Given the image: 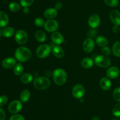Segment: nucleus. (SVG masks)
<instances>
[{
	"mask_svg": "<svg viewBox=\"0 0 120 120\" xmlns=\"http://www.w3.org/2000/svg\"><path fill=\"white\" fill-rule=\"evenodd\" d=\"M52 47V52L55 57L57 58H62L64 55V51L60 46L55 44L50 45Z\"/></svg>",
	"mask_w": 120,
	"mask_h": 120,
	"instance_id": "12",
	"label": "nucleus"
},
{
	"mask_svg": "<svg viewBox=\"0 0 120 120\" xmlns=\"http://www.w3.org/2000/svg\"><path fill=\"white\" fill-rule=\"evenodd\" d=\"M82 66L84 68L89 69L91 68L94 64V61L92 58L89 57L84 58L82 61Z\"/></svg>",
	"mask_w": 120,
	"mask_h": 120,
	"instance_id": "22",
	"label": "nucleus"
},
{
	"mask_svg": "<svg viewBox=\"0 0 120 120\" xmlns=\"http://www.w3.org/2000/svg\"><path fill=\"white\" fill-rule=\"evenodd\" d=\"M34 2V0H20V4L22 7H29Z\"/></svg>",
	"mask_w": 120,
	"mask_h": 120,
	"instance_id": "33",
	"label": "nucleus"
},
{
	"mask_svg": "<svg viewBox=\"0 0 120 120\" xmlns=\"http://www.w3.org/2000/svg\"><path fill=\"white\" fill-rule=\"evenodd\" d=\"M35 36L36 40L39 42H44L47 38L46 33L42 30H38L35 32Z\"/></svg>",
	"mask_w": 120,
	"mask_h": 120,
	"instance_id": "24",
	"label": "nucleus"
},
{
	"mask_svg": "<svg viewBox=\"0 0 120 120\" xmlns=\"http://www.w3.org/2000/svg\"><path fill=\"white\" fill-rule=\"evenodd\" d=\"M112 84L110 78L108 77H103L100 81V86L101 88L104 91H109L111 88Z\"/></svg>",
	"mask_w": 120,
	"mask_h": 120,
	"instance_id": "17",
	"label": "nucleus"
},
{
	"mask_svg": "<svg viewBox=\"0 0 120 120\" xmlns=\"http://www.w3.org/2000/svg\"><path fill=\"white\" fill-rule=\"evenodd\" d=\"M112 120H117V119H116V118H114V119H112Z\"/></svg>",
	"mask_w": 120,
	"mask_h": 120,
	"instance_id": "44",
	"label": "nucleus"
},
{
	"mask_svg": "<svg viewBox=\"0 0 120 120\" xmlns=\"http://www.w3.org/2000/svg\"><path fill=\"white\" fill-rule=\"evenodd\" d=\"M94 63L98 67L107 68L111 65V60L108 56L103 55H98L94 58Z\"/></svg>",
	"mask_w": 120,
	"mask_h": 120,
	"instance_id": "5",
	"label": "nucleus"
},
{
	"mask_svg": "<svg viewBox=\"0 0 120 120\" xmlns=\"http://www.w3.org/2000/svg\"><path fill=\"white\" fill-rule=\"evenodd\" d=\"M14 73L17 76H20L23 74L24 67L21 63H18L15 65L14 68Z\"/></svg>",
	"mask_w": 120,
	"mask_h": 120,
	"instance_id": "26",
	"label": "nucleus"
},
{
	"mask_svg": "<svg viewBox=\"0 0 120 120\" xmlns=\"http://www.w3.org/2000/svg\"><path fill=\"white\" fill-rule=\"evenodd\" d=\"M96 34H97V30L95 28H91L88 31L87 33V36L89 38L93 39L96 36Z\"/></svg>",
	"mask_w": 120,
	"mask_h": 120,
	"instance_id": "34",
	"label": "nucleus"
},
{
	"mask_svg": "<svg viewBox=\"0 0 120 120\" xmlns=\"http://www.w3.org/2000/svg\"><path fill=\"white\" fill-rule=\"evenodd\" d=\"M16 64V59L12 57H7L4 59L2 62V67L6 69H9L15 67Z\"/></svg>",
	"mask_w": 120,
	"mask_h": 120,
	"instance_id": "15",
	"label": "nucleus"
},
{
	"mask_svg": "<svg viewBox=\"0 0 120 120\" xmlns=\"http://www.w3.org/2000/svg\"><path fill=\"white\" fill-rule=\"evenodd\" d=\"M95 42L99 47H104L107 45L109 44V41L105 36L103 35H98L96 38Z\"/></svg>",
	"mask_w": 120,
	"mask_h": 120,
	"instance_id": "19",
	"label": "nucleus"
},
{
	"mask_svg": "<svg viewBox=\"0 0 120 120\" xmlns=\"http://www.w3.org/2000/svg\"><path fill=\"white\" fill-rule=\"evenodd\" d=\"M120 30V28H119V27H118V25H114V26L112 27V31L114 33H118Z\"/></svg>",
	"mask_w": 120,
	"mask_h": 120,
	"instance_id": "40",
	"label": "nucleus"
},
{
	"mask_svg": "<svg viewBox=\"0 0 120 120\" xmlns=\"http://www.w3.org/2000/svg\"><path fill=\"white\" fill-rule=\"evenodd\" d=\"M100 17L97 14H93L89 17L88 20V25L91 28H95L99 26L100 24Z\"/></svg>",
	"mask_w": 120,
	"mask_h": 120,
	"instance_id": "11",
	"label": "nucleus"
},
{
	"mask_svg": "<svg viewBox=\"0 0 120 120\" xmlns=\"http://www.w3.org/2000/svg\"><path fill=\"white\" fill-rule=\"evenodd\" d=\"M59 27V24L56 20L52 19V20H48L45 22L44 28L48 32H53L56 31Z\"/></svg>",
	"mask_w": 120,
	"mask_h": 120,
	"instance_id": "8",
	"label": "nucleus"
},
{
	"mask_svg": "<svg viewBox=\"0 0 120 120\" xmlns=\"http://www.w3.org/2000/svg\"><path fill=\"white\" fill-rule=\"evenodd\" d=\"M52 52L51 45L46 44H43L39 46L36 50V55L41 59L45 58L49 56Z\"/></svg>",
	"mask_w": 120,
	"mask_h": 120,
	"instance_id": "4",
	"label": "nucleus"
},
{
	"mask_svg": "<svg viewBox=\"0 0 120 120\" xmlns=\"http://www.w3.org/2000/svg\"><path fill=\"white\" fill-rule=\"evenodd\" d=\"M23 12L25 14H28L29 12V7H23Z\"/></svg>",
	"mask_w": 120,
	"mask_h": 120,
	"instance_id": "41",
	"label": "nucleus"
},
{
	"mask_svg": "<svg viewBox=\"0 0 120 120\" xmlns=\"http://www.w3.org/2000/svg\"><path fill=\"white\" fill-rule=\"evenodd\" d=\"M110 18L113 24L120 25V12L118 10H112L110 14Z\"/></svg>",
	"mask_w": 120,
	"mask_h": 120,
	"instance_id": "16",
	"label": "nucleus"
},
{
	"mask_svg": "<svg viewBox=\"0 0 120 120\" xmlns=\"http://www.w3.org/2000/svg\"><path fill=\"white\" fill-rule=\"evenodd\" d=\"M85 94V88L83 85L80 84H77L75 85L72 88V95L75 98H82Z\"/></svg>",
	"mask_w": 120,
	"mask_h": 120,
	"instance_id": "7",
	"label": "nucleus"
},
{
	"mask_svg": "<svg viewBox=\"0 0 120 120\" xmlns=\"http://www.w3.org/2000/svg\"><path fill=\"white\" fill-rule=\"evenodd\" d=\"M15 56L19 62H24L30 60L32 56V52L28 48L21 46L16 49Z\"/></svg>",
	"mask_w": 120,
	"mask_h": 120,
	"instance_id": "1",
	"label": "nucleus"
},
{
	"mask_svg": "<svg viewBox=\"0 0 120 120\" xmlns=\"http://www.w3.org/2000/svg\"><path fill=\"white\" fill-rule=\"evenodd\" d=\"M8 8H9V9L11 11L13 12H16L19 11L20 10L21 5L17 2H13L9 4Z\"/></svg>",
	"mask_w": 120,
	"mask_h": 120,
	"instance_id": "28",
	"label": "nucleus"
},
{
	"mask_svg": "<svg viewBox=\"0 0 120 120\" xmlns=\"http://www.w3.org/2000/svg\"><path fill=\"white\" fill-rule=\"evenodd\" d=\"M95 41L93 39L87 38L84 41L83 43V49L86 52H91L94 50L95 47Z\"/></svg>",
	"mask_w": 120,
	"mask_h": 120,
	"instance_id": "10",
	"label": "nucleus"
},
{
	"mask_svg": "<svg viewBox=\"0 0 120 120\" xmlns=\"http://www.w3.org/2000/svg\"><path fill=\"white\" fill-rule=\"evenodd\" d=\"M101 53H102V55L108 56L109 55H110V54H111V50L109 47H107V46H105V47H102Z\"/></svg>",
	"mask_w": 120,
	"mask_h": 120,
	"instance_id": "35",
	"label": "nucleus"
},
{
	"mask_svg": "<svg viewBox=\"0 0 120 120\" xmlns=\"http://www.w3.org/2000/svg\"><path fill=\"white\" fill-rule=\"evenodd\" d=\"M9 120H25L24 116H22L21 114H15L12 115L9 118Z\"/></svg>",
	"mask_w": 120,
	"mask_h": 120,
	"instance_id": "36",
	"label": "nucleus"
},
{
	"mask_svg": "<svg viewBox=\"0 0 120 120\" xmlns=\"http://www.w3.org/2000/svg\"><path fill=\"white\" fill-rule=\"evenodd\" d=\"M14 34H15V29L11 27H5L2 30V35L5 38L11 37Z\"/></svg>",
	"mask_w": 120,
	"mask_h": 120,
	"instance_id": "25",
	"label": "nucleus"
},
{
	"mask_svg": "<svg viewBox=\"0 0 120 120\" xmlns=\"http://www.w3.org/2000/svg\"><path fill=\"white\" fill-rule=\"evenodd\" d=\"M91 120H100V119L98 116H94V117Z\"/></svg>",
	"mask_w": 120,
	"mask_h": 120,
	"instance_id": "42",
	"label": "nucleus"
},
{
	"mask_svg": "<svg viewBox=\"0 0 120 120\" xmlns=\"http://www.w3.org/2000/svg\"></svg>",
	"mask_w": 120,
	"mask_h": 120,
	"instance_id": "46",
	"label": "nucleus"
},
{
	"mask_svg": "<svg viewBox=\"0 0 120 120\" xmlns=\"http://www.w3.org/2000/svg\"><path fill=\"white\" fill-rule=\"evenodd\" d=\"M34 80V76L30 73H25L21 75L20 81L23 84H28Z\"/></svg>",
	"mask_w": 120,
	"mask_h": 120,
	"instance_id": "21",
	"label": "nucleus"
},
{
	"mask_svg": "<svg viewBox=\"0 0 120 120\" xmlns=\"http://www.w3.org/2000/svg\"><path fill=\"white\" fill-rule=\"evenodd\" d=\"M9 22V17L7 13L0 11V28L6 27Z\"/></svg>",
	"mask_w": 120,
	"mask_h": 120,
	"instance_id": "20",
	"label": "nucleus"
},
{
	"mask_svg": "<svg viewBox=\"0 0 120 120\" xmlns=\"http://www.w3.org/2000/svg\"><path fill=\"white\" fill-rule=\"evenodd\" d=\"M57 15V10L55 8H49L46 9L44 12V16L48 20H52Z\"/></svg>",
	"mask_w": 120,
	"mask_h": 120,
	"instance_id": "18",
	"label": "nucleus"
},
{
	"mask_svg": "<svg viewBox=\"0 0 120 120\" xmlns=\"http://www.w3.org/2000/svg\"><path fill=\"white\" fill-rule=\"evenodd\" d=\"M112 97L115 101L120 102V87H117L114 90L112 93Z\"/></svg>",
	"mask_w": 120,
	"mask_h": 120,
	"instance_id": "29",
	"label": "nucleus"
},
{
	"mask_svg": "<svg viewBox=\"0 0 120 120\" xmlns=\"http://www.w3.org/2000/svg\"><path fill=\"white\" fill-rule=\"evenodd\" d=\"M112 114L116 117H120V102L116 105L112 109Z\"/></svg>",
	"mask_w": 120,
	"mask_h": 120,
	"instance_id": "30",
	"label": "nucleus"
},
{
	"mask_svg": "<svg viewBox=\"0 0 120 120\" xmlns=\"http://www.w3.org/2000/svg\"><path fill=\"white\" fill-rule=\"evenodd\" d=\"M8 101V96L6 95H1L0 96V107L5 105Z\"/></svg>",
	"mask_w": 120,
	"mask_h": 120,
	"instance_id": "37",
	"label": "nucleus"
},
{
	"mask_svg": "<svg viewBox=\"0 0 120 120\" xmlns=\"http://www.w3.org/2000/svg\"><path fill=\"white\" fill-rule=\"evenodd\" d=\"M28 35L25 31L19 29L15 32V40L16 43L19 45H23L28 41Z\"/></svg>",
	"mask_w": 120,
	"mask_h": 120,
	"instance_id": "6",
	"label": "nucleus"
},
{
	"mask_svg": "<svg viewBox=\"0 0 120 120\" xmlns=\"http://www.w3.org/2000/svg\"><path fill=\"white\" fill-rule=\"evenodd\" d=\"M120 71L119 68L117 67H111L106 71L107 77L110 79H116V78L118 77L120 75Z\"/></svg>",
	"mask_w": 120,
	"mask_h": 120,
	"instance_id": "13",
	"label": "nucleus"
},
{
	"mask_svg": "<svg viewBox=\"0 0 120 120\" xmlns=\"http://www.w3.org/2000/svg\"><path fill=\"white\" fill-rule=\"evenodd\" d=\"M104 2L108 6L111 7H116L119 4V0H104Z\"/></svg>",
	"mask_w": 120,
	"mask_h": 120,
	"instance_id": "31",
	"label": "nucleus"
},
{
	"mask_svg": "<svg viewBox=\"0 0 120 120\" xmlns=\"http://www.w3.org/2000/svg\"><path fill=\"white\" fill-rule=\"evenodd\" d=\"M5 112L3 109L0 108V120H5Z\"/></svg>",
	"mask_w": 120,
	"mask_h": 120,
	"instance_id": "39",
	"label": "nucleus"
},
{
	"mask_svg": "<svg viewBox=\"0 0 120 120\" xmlns=\"http://www.w3.org/2000/svg\"><path fill=\"white\" fill-rule=\"evenodd\" d=\"M22 102L19 100H14L9 104L8 111L12 114H17L22 109Z\"/></svg>",
	"mask_w": 120,
	"mask_h": 120,
	"instance_id": "9",
	"label": "nucleus"
},
{
	"mask_svg": "<svg viewBox=\"0 0 120 120\" xmlns=\"http://www.w3.org/2000/svg\"><path fill=\"white\" fill-rule=\"evenodd\" d=\"M2 35V30L1 29V28H0V37Z\"/></svg>",
	"mask_w": 120,
	"mask_h": 120,
	"instance_id": "43",
	"label": "nucleus"
},
{
	"mask_svg": "<svg viewBox=\"0 0 120 120\" xmlns=\"http://www.w3.org/2000/svg\"><path fill=\"white\" fill-rule=\"evenodd\" d=\"M112 52L114 55L117 57H120V41H116L113 44Z\"/></svg>",
	"mask_w": 120,
	"mask_h": 120,
	"instance_id": "27",
	"label": "nucleus"
},
{
	"mask_svg": "<svg viewBox=\"0 0 120 120\" xmlns=\"http://www.w3.org/2000/svg\"><path fill=\"white\" fill-rule=\"evenodd\" d=\"M50 85V81L46 76H38L34 79V85L38 90L43 91L46 89Z\"/></svg>",
	"mask_w": 120,
	"mask_h": 120,
	"instance_id": "3",
	"label": "nucleus"
},
{
	"mask_svg": "<svg viewBox=\"0 0 120 120\" xmlns=\"http://www.w3.org/2000/svg\"><path fill=\"white\" fill-rule=\"evenodd\" d=\"M30 97V92L28 89H23L20 93V100L23 103L28 102Z\"/></svg>",
	"mask_w": 120,
	"mask_h": 120,
	"instance_id": "23",
	"label": "nucleus"
},
{
	"mask_svg": "<svg viewBox=\"0 0 120 120\" xmlns=\"http://www.w3.org/2000/svg\"><path fill=\"white\" fill-rule=\"evenodd\" d=\"M45 21L43 18L41 17H37L34 20V24L35 25L38 27H41L42 26H44Z\"/></svg>",
	"mask_w": 120,
	"mask_h": 120,
	"instance_id": "32",
	"label": "nucleus"
},
{
	"mask_svg": "<svg viewBox=\"0 0 120 120\" xmlns=\"http://www.w3.org/2000/svg\"></svg>",
	"mask_w": 120,
	"mask_h": 120,
	"instance_id": "45",
	"label": "nucleus"
},
{
	"mask_svg": "<svg viewBox=\"0 0 120 120\" xmlns=\"http://www.w3.org/2000/svg\"><path fill=\"white\" fill-rule=\"evenodd\" d=\"M53 80L57 85L62 86L66 83L68 79L67 73L63 68H56L52 74Z\"/></svg>",
	"mask_w": 120,
	"mask_h": 120,
	"instance_id": "2",
	"label": "nucleus"
},
{
	"mask_svg": "<svg viewBox=\"0 0 120 120\" xmlns=\"http://www.w3.org/2000/svg\"><path fill=\"white\" fill-rule=\"evenodd\" d=\"M51 40L53 43L56 45H60L64 42L63 35L58 31H55L52 32L51 35Z\"/></svg>",
	"mask_w": 120,
	"mask_h": 120,
	"instance_id": "14",
	"label": "nucleus"
},
{
	"mask_svg": "<svg viewBox=\"0 0 120 120\" xmlns=\"http://www.w3.org/2000/svg\"><path fill=\"white\" fill-rule=\"evenodd\" d=\"M62 7H63V4H62V2L58 1V2H57L55 4V8L56 10H60L62 8Z\"/></svg>",
	"mask_w": 120,
	"mask_h": 120,
	"instance_id": "38",
	"label": "nucleus"
}]
</instances>
